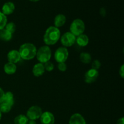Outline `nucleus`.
I'll use <instances>...</instances> for the list:
<instances>
[{"label": "nucleus", "mask_w": 124, "mask_h": 124, "mask_svg": "<svg viewBox=\"0 0 124 124\" xmlns=\"http://www.w3.org/2000/svg\"><path fill=\"white\" fill-rule=\"evenodd\" d=\"M45 69L44 64L42 63H37L33 66L32 69V73L36 77H39L42 76L45 72Z\"/></svg>", "instance_id": "f8f14e48"}, {"label": "nucleus", "mask_w": 124, "mask_h": 124, "mask_svg": "<svg viewBox=\"0 0 124 124\" xmlns=\"http://www.w3.org/2000/svg\"><path fill=\"white\" fill-rule=\"evenodd\" d=\"M44 66L45 70H47V71H52L54 69V65H53V63L50 61L44 63Z\"/></svg>", "instance_id": "b1692460"}, {"label": "nucleus", "mask_w": 124, "mask_h": 124, "mask_svg": "<svg viewBox=\"0 0 124 124\" xmlns=\"http://www.w3.org/2000/svg\"><path fill=\"white\" fill-rule=\"evenodd\" d=\"M3 102L7 103L12 107L13 106L14 104V96H13V93L10 92L5 93Z\"/></svg>", "instance_id": "a211bd4d"}, {"label": "nucleus", "mask_w": 124, "mask_h": 124, "mask_svg": "<svg viewBox=\"0 0 124 124\" xmlns=\"http://www.w3.org/2000/svg\"><path fill=\"white\" fill-rule=\"evenodd\" d=\"M85 26L83 21L81 19H76L71 23L70 27V32L75 36H78L84 32Z\"/></svg>", "instance_id": "20e7f679"}, {"label": "nucleus", "mask_w": 124, "mask_h": 124, "mask_svg": "<svg viewBox=\"0 0 124 124\" xmlns=\"http://www.w3.org/2000/svg\"><path fill=\"white\" fill-rule=\"evenodd\" d=\"M29 119L26 116L24 115H19L15 117L14 119L15 124H27Z\"/></svg>", "instance_id": "6ab92c4d"}, {"label": "nucleus", "mask_w": 124, "mask_h": 124, "mask_svg": "<svg viewBox=\"0 0 124 124\" xmlns=\"http://www.w3.org/2000/svg\"><path fill=\"white\" fill-rule=\"evenodd\" d=\"M21 58L19 54V52L16 50L10 51L7 54V59L8 62L13 63V64H16L21 60Z\"/></svg>", "instance_id": "9d476101"}, {"label": "nucleus", "mask_w": 124, "mask_h": 124, "mask_svg": "<svg viewBox=\"0 0 124 124\" xmlns=\"http://www.w3.org/2000/svg\"><path fill=\"white\" fill-rule=\"evenodd\" d=\"M42 113V111L41 108L37 105H34L29 108L27 111L26 116L29 120L35 121L40 118Z\"/></svg>", "instance_id": "423d86ee"}, {"label": "nucleus", "mask_w": 124, "mask_h": 124, "mask_svg": "<svg viewBox=\"0 0 124 124\" xmlns=\"http://www.w3.org/2000/svg\"><path fill=\"white\" fill-rule=\"evenodd\" d=\"M117 124H124V118L123 117L117 120Z\"/></svg>", "instance_id": "c756f323"}, {"label": "nucleus", "mask_w": 124, "mask_h": 124, "mask_svg": "<svg viewBox=\"0 0 124 124\" xmlns=\"http://www.w3.org/2000/svg\"><path fill=\"white\" fill-rule=\"evenodd\" d=\"M12 38V33L5 29L0 30V39L4 41H9Z\"/></svg>", "instance_id": "f3484780"}, {"label": "nucleus", "mask_w": 124, "mask_h": 124, "mask_svg": "<svg viewBox=\"0 0 124 124\" xmlns=\"http://www.w3.org/2000/svg\"><path fill=\"white\" fill-rule=\"evenodd\" d=\"M76 42L80 47H85L89 42V39L86 35L82 34L77 36L76 38Z\"/></svg>", "instance_id": "2eb2a0df"}, {"label": "nucleus", "mask_w": 124, "mask_h": 124, "mask_svg": "<svg viewBox=\"0 0 124 124\" xmlns=\"http://www.w3.org/2000/svg\"><path fill=\"white\" fill-rule=\"evenodd\" d=\"M61 38L60 30L54 26H50L46 30L44 35V42L48 46L54 45Z\"/></svg>", "instance_id": "f257e3e1"}, {"label": "nucleus", "mask_w": 124, "mask_h": 124, "mask_svg": "<svg viewBox=\"0 0 124 124\" xmlns=\"http://www.w3.org/2000/svg\"><path fill=\"white\" fill-rule=\"evenodd\" d=\"M79 58L81 61L84 64H89L92 61V56L90 54L88 53H85V52L81 53Z\"/></svg>", "instance_id": "aec40b11"}, {"label": "nucleus", "mask_w": 124, "mask_h": 124, "mask_svg": "<svg viewBox=\"0 0 124 124\" xmlns=\"http://www.w3.org/2000/svg\"><path fill=\"white\" fill-rule=\"evenodd\" d=\"M100 15L104 17L106 15V10H105V8L104 7H102L100 9Z\"/></svg>", "instance_id": "c85d7f7f"}, {"label": "nucleus", "mask_w": 124, "mask_h": 124, "mask_svg": "<svg viewBox=\"0 0 124 124\" xmlns=\"http://www.w3.org/2000/svg\"><path fill=\"white\" fill-rule=\"evenodd\" d=\"M15 4L12 2H7L2 7V13L5 15H9L13 13L15 10Z\"/></svg>", "instance_id": "ddd939ff"}, {"label": "nucleus", "mask_w": 124, "mask_h": 124, "mask_svg": "<svg viewBox=\"0 0 124 124\" xmlns=\"http://www.w3.org/2000/svg\"><path fill=\"white\" fill-rule=\"evenodd\" d=\"M36 57L38 61L42 64L50 61L52 57V51L50 48L47 46L40 47L36 52Z\"/></svg>", "instance_id": "7ed1b4c3"}, {"label": "nucleus", "mask_w": 124, "mask_h": 124, "mask_svg": "<svg viewBox=\"0 0 124 124\" xmlns=\"http://www.w3.org/2000/svg\"><path fill=\"white\" fill-rule=\"evenodd\" d=\"M16 65L11 62H7L4 67V70L7 75H13L16 71Z\"/></svg>", "instance_id": "dca6fc26"}, {"label": "nucleus", "mask_w": 124, "mask_h": 124, "mask_svg": "<svg viewBox=\"0 0 124 124\" xmlns=\"http://www.w3.org/2000/svg\"><path fill=\"white\" fill-rule=\"evenodd\" d=\"M40 121L42 124H54V115L49 111H46L42 113L40 117Z\"/></svg>", "instance_id": "1a4fd4ad"}, {"label": "nucleus", "mask_w": 124, "mask_h": 124, "mask_svg": "<svg viewBox=\"0 0 124 124\" xmlns=\"http://www.w3.org/2000/svg\"><path fill=\"white\" fill-rule=\"evenodd\" d=\"M27 124H36V121H32V120H29Z\"/></svg>", "instance_id": "7c9ffc66"}, {"label": "nucleus", "mask_w": 124, "mask_h": 124, "mask_svg": "<svg viewBox=\"0 0 124 124\" xmlns=\"http://www.w3.org/2000/svg\"><path fill=\"white\" fill-rule=\"evenodd\" d=\"M119 75L122 78H124V65H121V68L119 69Z\"/></svg>", "instance_id": "cd10ccee"}, {"label": "nucleus", "mask_w": 124, "mask_h": 124, "mask_svg": "<svg viewBox=\"0 0 124 124\" xmlns=\"http://www.w3.org/2000/svg\"><path fill=\"white\" fill-rule=\"evenodd\" d=\"M60 38L61 44L64 46V47H71L76 42V36L70 31L63 34Z\"/></svg>", "instance_id": "0eeeda50"}, {"label": "nucleus", "mask_w": 124, "mask_h": 124, "mask_svg": "<svg viewBox=\"0 0 124 124\" xmlns=\"http://www.w3.org/2000/svg\"><path fill=\"white\" fill-rule=\"evenodd\" d=\"M69 124H86V122L83 116L79 113H75L70 117Z\"/></svg>", "instance_id": "9b49d317"}, {"label": "nucleus", "mask_w": 124, "mask_h": 124, "mask_svg": "<svg viewBox=\"0 0 124 124\" xmlns=\"http://www.w3.org/2000/svg\"><path fill=\"white\" fill-rule=\"evenodd\" d=\"M4 29H6V30H7L8 31H9L10 33L13 34L16 30V25L14 23L10 22V23H8L6 24Z\"/></svg>", "instance_id": "5701e85b"}, {"label": "nucleus", "mask_w": 124, "mask_h": 124, "mask_svg": "<svg viewBox=\"0 0 124 124\" xmlns=\"http://www.w3.org/2000/svg\"><path fill=\"white\" fill-rule=\"evenodd\" d=\"M69 57V51L66 47H59L54 53V59L58 63L65 62Z\"/></svg>", "instance_id": "39448f33"}, {"label": "nucleus", "mask_w": 124, "mask_h": 124, "mask_svg": "<svg viewBox=\"0 0 124 124\" xmlns=\"http://www.w3.org/2000/svg\"><path fill=\"white\" fill-rule=\"evenodd\" d=\"M66 22V17L63 14H58L54 18V27L57 28L61 27L65 24Z\"/></svg>", "instance_id": "4468645a"}, {"label": "nucleus", "mask_w": 124, "mask_h": 124, "mask_svg": "<svg viewBox=\"0 0 124 124\" xmlns=\"http://www.w3.org/2000/svg\"><path fill=\"white\" fill-rule=\"evenodd\" d=\"M101 66V62L99 60H97L96 59V60H94L93 61V62L92 63V69L98 70V69H100Z\"/></svg>", "instance_id": "393cba45"}, {"label": "nucleus", "mask_w": 124, "mask_h": 124, "mask_svg": "<svg viewBox=\"0 0 124 124\" xmlns=\"http://www.w3.org/2000/svg\"><path fill=\"white\" fill-rule=\"evenodd\" d=\"M99 76V72L98 70L91 69L88 70L85 74V81L88 84L94 82Z\"/></svg>", "instance_id": "6e6552de"}, {"label": "nucleus", "mask_w": 124, "mask_h": 124, "mask_svg": "<svg viewBox=\"0 0 124 124\" xmlns=\"http://www.w3.org/2000/svg\"><path fill=\"white\" fill-rule=\"evenodd\" d=\"M18 52L21 59L24 60H31L36 56L37 49L33 44L25 43L20 46Z\"/></svg>", "instance_id": "f03ea898"}, {"label": "nucleus", "mask_w": 124, "mask_h": 124, "mask_svg": "<svg viewBox=\"0 0 124 124\" xmlns=\"http://www.w3.org/2000/svg\"><path fill=\"white\" fill-rule=\"evenodd\" d=\"M30 1H32V2H37V1H39V0H30Z\"/></svg>", "instance_id": "2f4dec72"}, {"label": "nucleus", "mask_w": 124, "mask_h": 124, "mask_svg": "<svg viewBox=\"0 0 124 124\" xmlns=\"http://www.w3.org/2000/svg\"><path fill=\"white\" fill-rule=\"evenodd\" d=\"M12 107L11 105L4 102H2L0 104V111L3 113H7L9 112L12 109Z\"/></svg>", "instance_id": "412c9836"}, {"label": "nucleus", "mask_w": 124, "mask_h": 124, "mask_svg": "<svg viewBox=\"0 0 124 124\" xmlns=\"http://www.w3.org/2000/svg\"><path fill=\"white\" fill-rule=\"evenodd\" d=\"M7 17L4 14L0 12V30L4 29L6 24H7Z\"/></svg>", "instance_id": "4be33fe9"}, {"label": "nucleus", "mask_w": 124, "mask_h": 124, "mask_svg": "<svg viewBox=\"0 0 124 124\" xmlns=\"http://www.w3.org/2000/svg\"><path fill=\"white\" fill-rule=\"evenodd\" d=\"M1 117H2V113H1V111H0V120L1 119Z\"/></svg>", "instance_id": "473e14b6"}, {"label": "nucleus", "mask_w": 124, "mask_h": 124, "mask_svg": "<svg viewBox=\"0 0 124 124\" xmlns=\"http://www.w3.org/2000/svg\"><path fill=\"white\" fill-rule=\"evenodd\" d=\"M58 68L59 69V71H65L67 70V65L65 62H61V63H58Z\"/></svg>", "instance_id": "a878e982"}, {"label": "nucleus", "mask_w": 124, "mask_h": 124, "mask_svg": "<svg viewBox=\"0 0 124 124\" xmlns=\"http://www.w3.org/2000/svg\"><path fill=\"white\" fill-rule=\"evenodd\" d=\"M4 94L5 92H4L3 90L0 87V104H1L2 102H3L4 98Z\"/></svg>", "instance_id": "bb28decb"}]
</instances>
